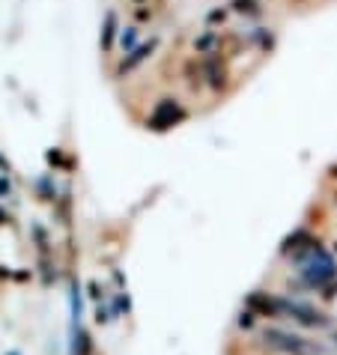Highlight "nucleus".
I'll use <instances>...</instances> for the list:
<instances>
[{
	"instance_id": "nucleus-1",
	"label": "nucleus",
	"mask_w": 337,
	"mask_h": 355,
	"mask_svg": "<svg viewBox=\"0 0 337 355\" xmlns=\"http://www.w3.org/2000/svg\"><path fill=\"white\" fill-rule=\"evenodd\" d=\"M295 266H299V281L307 290L325 293L331 284H337V260L322 248V245H316L313 251H307Z\"/></svg>"
},
{
	"instance_id": "nucleus-2",
	"label": "nucleus",
	"mask_w": 337,
	"mask_h": 355,
	"mask_svg": "<svg viewBox=\"0 0 337 355\" xmlns=\"http://www.w3.org/2000/svg\"><path fill=\"white\" fill-rule=\"evenodd\" d=\"M260 340H263L269 349L284 352V355H322V347H320V343L307 340V338H302V334L275 329V325H269V329H263V331H260Z\"/></svg>"
},
{
	"instance_id": "nucleus-3",
	"label": "nucleus",
	"mask_w": 337,
	"mask_h": 355,
	"mask_svg": "<svg viewBox=\"0 0 337 355\" xmlns=\"http://www.w3.org/2000/svg\"><path fill=\"white\" fill-rule=\"evenodd\" d=\"M281 317L299 322V325H307V329H329L331 325L329 313L316 311L313 304L299 302V299H281Z\"/></svg>"
},
{
	"instance_id": "nucleus-4",
	"label": "nucleus",
	"mask_w": 337,
	"mask_h": 355,
	"mask_svg": "<svg viewBox=\"0 0 337 355\" xmlns=\"http://www.w3.org/2000/svg\"><path fill=\"white\" fill-rule=\"evenodd\" d=\"M185 116H188L185 107L176 102V98H162V102L153 107V114H150V129H153V132L173 129V125H180Z\"/></svg>"
},
{
	"instance_id": "nucleus-5",
	"label": "nucleus",
	"mask_w": 337,
	"mask_h": 355,
	"mask_svg": "<svg viewBox=\"0 0 337 355\" xmlns=\"http://www.w3.org/2000/svg\"><path fill=\"white\" fill-rule=\"evenodd\" d=\"M248 311H254L257 317H281V299H275L269 293H251L248 295Z\"/></svg>"
},
{
	"instance_id": "nucleus-6",
	"label": "nucleus",
	"mask_w": 337,
	"mask_h": 355,
	"mask_svg": "<svg viewBox=\"0 0 337 355\" xmlns=\"http://www.w3.org/2000/svg\"><path fill=\"white\" fill-rule=\"evenodd\" d=\"M155 45H158V39H150V42H146V45H137V48H135V51H132V54H128V57H126V60L120 63V75H126V72H132V69H135L137 63H144V60H146V57H150V54L155 51Z\"/></svg>"
},
{
	"instance_id": "nucleus-7",
	"label": "nucleus",
	"mask_w": 337,
	"mask_h": 355,
	"mask_svg": "<svg viewBox=\"0 0 337 355\" xmlns=\"http://www.w3.org/2000/svg\"><path fill=\"white\" fill-rule=\"evenodd\" d=\"M203 72H206V78H209L212 90H221V87L227 84V69H224V63L218 60V57H209V60H206Z\"/></svg>"
},
{
	"instance_id": "nucleus-8",
	"label": "nucleus",
	"mask_w": 337,
	"mask_h": 355,
	"mask_svg": "<svg viewBox=\"0 0 337 355\" xmlns=\"http://www.w3.org/2000/svg\"><path fill=\"white\" fill-rule=\"evenodd\" d=\"M114 36H116V12H107L105 15V27H102V48L111 51L114 48Z\"/></svg>"
},
{
	"instance_id": "nucleus-9",
	"label": "nucleus",
	"mask_w": 337,
	"mask_h": 355,
	"mask_svg": "<svg viewBox=\"0 0 337 355\" xmlns=\"http://www.w3.org/2000/svg\"><path fill=\"white\" fill-rule=\"evenodd\" d=\"M75 355H90V334H87L81 325L75 329V349H72Z\"/></svg>"
},
{
	"instance_id": "nucleus-10",
	"label": "nucleus",
	"mask_w": 337,
	"mask_h": 355,
	"mask_svg": "<svg viewBox=\"0 0 337 355\" xmlns=\"http://www.w3.org/2000/svg\"><path fill=\"white\" fill-rule=\"evenodd\" d=\"M230 6L236 12H245V15H260V0H233Z\"/></svg>"
},
{
	"instance_id": "nucleus-11",
	"label": "nucleus",
	"mask_w": 337,
	"mask_h": 355,
	"mask_svg": "<svg viewBox=\"0 0 337 355\" xmlns=\"http://www.w3.org/2000/svg\"><path fill=\"white\" fill-rule=\"evenodd\" d=\"M135 42H137V31H135V27H128V31H123V33H120V45L126 48L128 54L135 51Z\"/></svg>"
},
{
	"instance_id": "nucleus-12",
	"label": "nucleus",
	"mask_w": 337,
	"mask_h": 355,
	"mask_svg": "<svg viewBox=\"0 0 337 355\" xmlns=\"http://www.w3.org/2000/svg\"><path fill=\"white\" fill-rule=\"evenodd\" d=\"M215 42H218V33H212V31H209V33H206V36L200 39V42H197V51H206V48H212Z\"/></svg>"
},
{
	"instance_id": "nucleus-13",
	"label": "nucleus",
	"mask_w": 337,
	"mask_h": 355,
	"mask_svg": "<svg viewBox=\"0 0 337 355\" xmlns=\"http://www.w3.org/2000/svg\"><path fill=\"white\" fill-rule=\"evenodd\" d=\"M254 317H257L254 311H245L242 317H239V325H242V329H251V325H254Z\"/></svg>"
},
{
	"instance_id": "nucleus-14",
	"label": "nucleus",
	"mask_w": 337,
	"mask_h": 355,
	"mask_svg": "<svg viewBox=\"0 0 337 355\" xmlns=\"http://www.w3.org/2000/svg\"><path fill=\"white\" fill-rule=\"evenodd\" d=\"M209 21H224V9H215V12L209 15Z\"/></svg>"
},
{
	"instance_id": "nucleus-15",
	"label": "nucleus",
	"mask_w": 337,
	"mask_h": 355,
	"mask_svg": "<svg viewBox=\"0 0 337 355\" xmlns=\"http://www.w3.org/2000/svg\"><path fill=\"white\" fill-rule=\"evenodd\" d=\"M3 191L9 194V182H6V180H0V194H3Z\"/></svg>"
},
{
	"instance_id": "nucleus-16",
	"label": "nucleus",
	"mask_w": 337,
	"mask_h": 355,
	"mask_svg": "<svg viewBox=\"0 0 337 355\" xmlns=\"http://www.w3.org/2000/svg\"><path fill=\"white\" fill-rule=\"evenodd\" d=\"M9 355H18V352H9Z\"/></svg>"
},
{
	"instance_id": "nucleus-17",
	"label": "nucleus",
	"mask_w": 337,
	"mask_h": 355,
	"mask_svg": "<svg viewBox=\"0 0 337 355\" xmlns=\"http://www.w3.org/2000/svg\"><path fill=\"white\" fill-rule=\"evenodd\" d=\"M334 343H337V334H334Z\"/></svg>"
}]
</instances>
